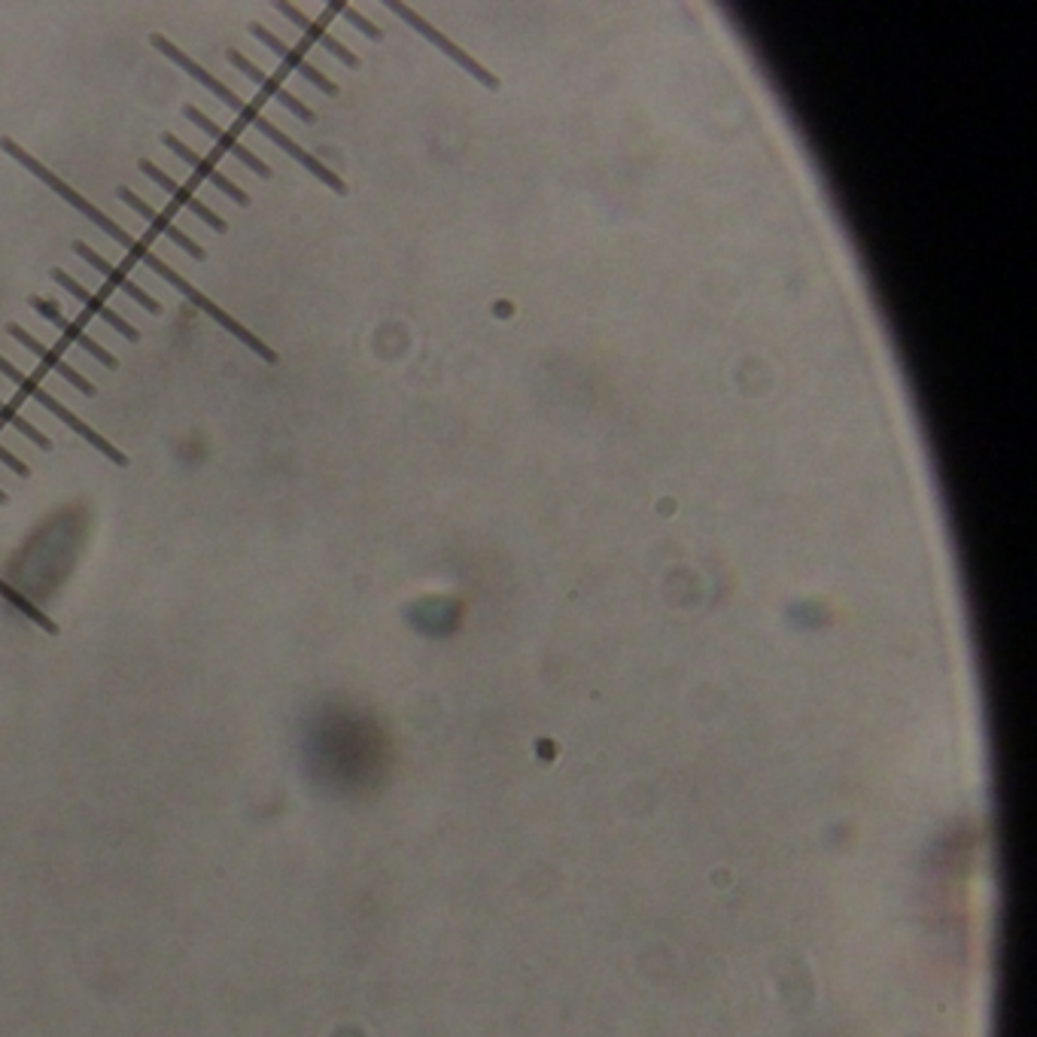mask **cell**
Instances as JSON below:
<instances>
[{
    "label": "cell",
    "instance_id": "1",
    "mask_svg": "<svg viewBox=\"0 0 1037 1037\" xmlns=\"http://www.w3.org/2000/svg\"><path fill=\"white\" fill-rule=\"evenodd\" d=\"M0 150H3V153H7V156H10V158H15V162H19L22 168H28V171L34 174V177H37L40 183H46V186H49V189H52V192H58V195H61V199L68 201L71 207H76L80 214L86 216L88 223H95V226H98L100 231H104V235H110V238H114V241L119 243V247H126V250H129L131 257H138V253H141L143 243L138 241L134 235H129V231H126V228H122V226H116L114 219H110V216L104 214V211H98L95 204H88V201L83 199V195H80V192H76L73 186H68V183H64V180H61V177H58V174L49 171V168H46L44 162H37V158L31 156L28 150H22V146H19V143L13 141V138H0Z\"/></svg>",
    "mask_w": 1037,
    "mask_h": 1037
},
{
    "label": "cell",
    "instance_id": "2",
    "mask_svg": "<svg viewBox=\"0 0 1037 1037\" xmlns=\"http://www.w3.org/2000/svg\"><path fill=\"white\" fill-rule=\"evenodd\" d=\"M134 259H141L143 269H150V271H153V274H158V277H162L165 284H171L174 289H180V293H183L186 299L192 301V305H195L199 311L207 313V317H211L214 323H219V326L226 329V332H231V335H235L238 342L247 344V350H253V354H257L259 359H265V362H271V366L277 362V354L271 350L269 344L262 342V338H257V335H253V332H250V329H247V326H241V323H238V320H235L231 313L223 311V308H219L216 301H211V299H207V296H204V293H199L195 286H192V284H189V281H186V277H183V274H180V271H174L171 265H168L165 259H158L156 253H153V250H146V247H143L141 253H138V257H134Z\"/></svg>",
    "mask_w": 1037,
    "mask_h": 1037
},
{
    "label": "cell",
    "instance_id": "3",
    "mask_svg": "<svg viewBox=\"0 0 1037 1037\" xmlns=\"http://www.w3.org/2000/svg\"><path fill=\"white\" fill-rule=\"evenodd\" d=\"M214 98H219V100H223V104H226V107H231L235 114L241 116V122H250V126H253V129H257V131H262V134H265V138H269L271 143H277V146L284 150L286 156L296 158V162H299L301 168H305V171H311L313 177L320 180V183H326L329 189H332V192H338V195H347V186H344V180H342V177H338V174L329 171V168H326V165H323V162H320V158H313L311 153H308V150H301L299 143L293 141V138H286L284 131L277 129L274 122H269L265 116L259 114V110H257V107H253V104H247V100H243V98H238V95H235V92H231V88H228V86L219 88V92H216Z\"/></svg>",
    "mask_w": 1037,
    "mask_h": 1037
},
{
    "label": "cell",
    "instance_id": "4",
    "mask_svg": "<svg viewBox=\"0 0 1037 1037\" xmlns=\"http://www.w3.org/2000/svg\"><path fill=\"white\" fill-rule=\"evenodd\" d=\"M0 374H7V378H10V381H13V384L19 386L22 393H25V396L34 398L37 405H44L49 414H56V417L61 420V424H64V427L73 429L76 436H83V439H86L92 448H98L100 454L107 456V460H114V463H119V466H129V456L122 454V451H116L114 444L104 439L100 432H95V429L88 427L86 420H80V417H76V414H73L68 405H61L56 396H49L44 386L37 384V381H31L25 371L15 369L13 362H10V359H3V356H0Z\"/></svg>",
    "mask_w": 1037,
    "mask_h": 1037
},
{
    "label": "cell",
    "instance_id": "5",
    "mask_svg": "<svg viewBox=\"0 0 1037 1037\" xmlns=\"http://www.w3.org/2000/svg\"><path fill=\"white\" fill-rule=\"evenodd\" d=\"M386 7H390V13H396L398 19H402V22H408V25H412L414 31H420V34L427 37L429 44L439 46V49H441V52H444V56L454 58V61H456V64H460V68H466V71H469L472 76L478 80V83H484V86L490 88V92H497V88H499V80H497V76H493V73H490V71H484V64H478V61H475V58L469 56V52H463L460 46L451 44V40H448V37H444V34H441L439 28H432V25H429V22H427V19H424V15H417V13H414V10H412V7H405V3H386Z\"/></svg>",
    "mask_w": 1037,
    "mask_h": 1037
},
{
    "label": "cell",
    "instance_id": "6",
    "mask_svg": "<svg viewBox=\"0 0 1037 1037\" xmlns=\"http://www.w3.org/2000/svg\"><path fill=\"white\" fill-rule=\"evenodd\" d=\"M28 305L34 308V311L40 313V317H46V320H49V323H52V326H56L58 332H61V335L68 338V342L76 344L80 350H86L92 359H98L104 369H116V366H119V362H116V356L110 354L107 347H100V344L95 342L92 335H86V332L76 326V323H71V320H68V317L61 313V308H58L56 301L40 299V296H31Z\"/></svg>",
    "mask_w": 1037,
    "mask_h": 1037
},
{
    "label": "cell",
    "instance_id": "7",
    "mask_svg": "<svg viewBox=\"0 0 1037 1037\" xmlns=\"http://www.w3.org/2000/svg\"><path fill=\"white\" fill-rule=\"evenodd\" d=\"M116 195H119V201H126L131 211H138V216H141V219H146V223H150V228H153L156 235H162V238H168L171 243H177V247H180L183 253H189L192 259L207 257V253H204V247H201L199 241H192V238L186 235L183 228L174 226L171 219L162 214V211H156L153 204H146L143 199H138V195L131 192L129 186H119V189H116Z\"/></svg>",
    "mask_w": 1037,
    "mask_h": 1037
},
{
    "label": "cell",
    "instance_id": "8",
    "mask_svg": "<svg viewBox=\"0 0 1037 1037\" xmlns=\"http://www.w3.org/2000/svg\"><path fill=\"white\" fill-rule=\"evenodd\" d=\"M141 171L146 174V177H150V180H153V183H156L158 189H162V192H168V195H171V199H174V204H180L183 211H189V214H192V216H199V219H201V223H204V226H211V228H214V231H219V235H223V231H228V223H226V219H223V216H219V214H214V211H211V207H207L204 201L195 199L189 186L177 183L174 177H168V174H165V171H158L156 165H153V162H146V158H143V162H141Z\"/></svg>",
    "mask_w": 1037,
    "mask_h": 1037
},
{
    "label": "cell",
    "instance_id": "9",
    "mask_svg": "<svg viewBox=\"0 0 1037 1037\" xmlns=\"http://www.w3.org/2000/svg\"><path fill=\"white\" fill-rule=\"evenodd\" d=\"M162 143H165V146L171 150L174 156L183 158L186 165H189L192 171L199 174V177H204L207 183L216 186V189H219V192H223L226 199H231V201H235V204H241V207H250V195L243 192L241 186L231 183V180H228L226 174H223V171H219V168H216V165H214V162H211V158H204V156H201V153H195V150H189V146H186V143L180 141V138H174V134H162Z\"/></svg>",
    "mask_w": 1037,
    "mask_h": 1037
},
{
    "label": "cell",
    "instance_id": "10",
    "mask_svg": "<svg viewBox=\"0 0 1037 1037\" xmlns=\"http://www.w3.org/2000/svg\"><path fill=\"white\" fill-rule=\"evenodd\" d=\"M250 34H253L257 40H262V44L269 46V49H271V52H274V56H281V61H284V64H286V68H289V71L299 73L301 80H308V83H311V86L320 88L323 95H332V98L338 95V86H335V83L329 80L326 73H320V71H317V68H313V64H308V58L301 56L299 49H289V46H286L284 40L277 37V34H271V31L265 28V25H259V22H253V25H250Z\"/></svg>",
    "mask_w": 1037,
    "mask_h": 1037
},
{
    "label": "cell",
    "instance_id": "11",
    "mask_svg": "<svg viewBox=\"0 0 1037 1037\" xmlns=\"http://www.w3.org/2000/svg\"><path fill=\"white\" fill-rule=\"evenodd\" d=\"M183 114H186V119H189V122H195V126H199V129L207 134V138H214V143L219 146V150L231 153V156L238 158L241 165H247V168L257 174V177H265V180H269V177H271L269 165H265V162H262L259 156H253V153H250V150H247V146H243V143L238 141V138H235L231 131L219 129V126H216L211 116H204L199 107H192V104H186Z\"/></svg>",
    "mask_w": 1037,
    "mask_h": 1037
},
{
    "label": "cell",
    "instance_id": "12",
    "mask_svg": "<svg viewBox=\"0 0 1037 1037\" xmlns=\"http://www.w3.org/2000/svg\"><path fill=\"white\" fill-rule=\"evenodd\" d=\"M73 253H76V257H80V259H86V262H88V265H92V269H98L100 274H104V277H107V281H110V284H114L116 289H119V293H122V296H129L131 301H138V305H141V308H143V311L162 313V305H158V301L153 299L150 293H143L141 286L134 284V281H131L129 274H122V271L116 269L114 262H107V259H100V253H95V250H92V247H88L86 241H73Z\"/></svg>",
    "mask_w": 1037,
    "mask_h": 1037
},
{
    "label": "cell",
    "instance_id": "13",
    "mask_svg": "<svg viewBox=\"0 0 1037 1037\" xmlns=\"http://www.w3.org/2000/svg\"><path fill=\"white\" fill-rule=\"evenodd\" d=\"M226 58H228V64H235L238 71L247 73V76H250V80H253V83H257V86L262 88L265 95H269V98H274L277 104H284L286 110H293V114L299 116L301 122H308V126H311V122H313L311 110H308V107H305V104L296 98V95H289V92H286V88L281 86L277 80H274V76H269L265 71H259L257 64H253L250 58L243 56V52H238V49H228Z\"/></svg>",
    "mask_w": 1037,
    "mask_h": 1037
},
{
    "label": "cell",
    "instance_id": "14",
    "mask_svg": "<svg viewBox=\"0 0 1037 1037\" xmlns=\"http://www.w3.org/2000/svg\"><path fill=\"white\" fill-rule=\"evenodd\" d=\"M52 281H56L58 286H64V289L71 293L73 299L83 301V305H86L88 311L95 313V317H100V320H104L107 326L114 329V332H119L122 338H129V342H138V338H141V332H138V329L131 326L129 320H122V317H119V313H116L114 308H107V305H104V301H100L98 296H92V293H88L86 286L76 284V281H73L71 274H68V271L52 269Z\"/></svg>",
    "mask_w": 1037,
    "mask_h": 1037
},
{
    "label": "cell",
    "instance_id": "15",
    "mask_svg": "<svg viewBox=\"0 0 1037 1037\" xmlns=\"http://www.w3.org/2000/svg\"><path fill=\"white\" fill-rule=\"evenodd\" d=\"M7 332L13 335L15 342L25 344V347H28L31 354H34V356H37V359H40V362H44L46 369H52V371H56V374H61V378H64L68 384L76 386V390H80L83 396H95V393H98V390H95V384H92V381H86V378H83L80 371L71 369V366H68V362H64V359H61V356H58L56 350H49V347H46L44 342H37V338H34V335H28V332H25V329L19 326V323H10V326H7Z\"/></svg>",
    "mask_w": 1037,
    "mask_h": 1037
},
{
    "label": "cell",
    "instance_id": "16",
    "mask_svg": "<svg viewBox=\"0 0 1037 1037\" xmlns=\"http://www.w3.org/2000/svg\"><path fill=\"white\" fill-rule=\"evenodd\" d=\"M274 10H277V13H284L286 19H289V22L296 25V28L305 31V37H308L311 44L323 46V49H326L329 56H335V58H338V61H344L347 68H359V58H356L354 52L347 49V46L338 44V40H335V37H332V34H329V31L323 28V25H313L311 19H308V15L301 13L299 7H293V3H274Z\"/></svg>",
    "mask_w": 1037,
    "mask_h": 1037
},
{
    "label": "cell",
    "instance_id": "17",
    "mask_svg": "<svg viewBox=\"0 0 1037 1037\" xmlns=\"http://www.w3.org/2000/svg\"><path fill=\"white\" fill-rule=\"evenodd\" d=\"M0 420H3V424H10V427H13L19 436H25L31 444H37V448H44V451H49V448H52V441L46 439L44 432L34 427V424H28V420H25L22 414L15 412L13 405H7L3 398H0Z\"/></svg>",
    "mask_w": 1037,
    "mask_h": 1037
},
{
    "label": "cell",
    "instance_id": "18",
    "mask_svg": "<svg viewBox=\"0 0 1037 1037\" xmlns=\"http://www.w3.org/2000/svg\"><path fill=\"white\" fill-rule=\"evenodd\" d=\"M0 597H3V599H10V603H13L15 609H22V611H25V615H28L31 621H34V624H40V627H44V630H49V633H58V627L52 624V621H49V618H46L44 611L37 609V606H34V603H31V599H25V597H22V594H19V591H13V587H10V584L3 582V579H0Z\"/></svg>",
    "mask_w": 1037,
    "mask_h": 1037
},
{
    "label": "cell",
    "instance_id": "19",
    "mask_svg": "<svg viewBox=\"0 0 1037 1037\" xmlns=\"http://www.w3.org/2000/svg\"><path fill=\"white\" fill-rule=\"evenodd\" d=\"M329 10H335V13H344V19H347V22H350L354 28L362 31V34H366L369 40H384V31L378 28V25H371L369 19H362V15L356 13L354 7H347V3H329Z\"/></svg>",
    "mask_w": 1037,
    "mask_h": 1037
},
{
    "label": "cell",
    "instance_id": "20",
    "mask_svg": "<svg viewBox=\"0 0 1037 1037\" xmlns=\"http://www.w3.org/2000/svg\"><path fill=\"white\" fill-rule=\"evenodd\" d=\"M0 463H3L7 469H13L15 475H22V478H28V475H31L28 466H25V463H22V460H19V456H15L10 448H3V444H0Z\"/></svg>",
    "mask_w": 1037,
    "mask_h": 1037
},
{
    "label": "cell",
    "instance_id": "21",
    "mask_svg": "<svg viewBox=\"0 0 1037 1037\" xmlns=\"http://www.w3.org/2000/svg\"><path fill=\"white\" fill-rule=\"evenodd\" d=\"M3 502H7V493H3V490H0V505H3Z\"/></svg>",
    "mask_w": 1037,
    "mask_h": 1037
}]
</instances>
